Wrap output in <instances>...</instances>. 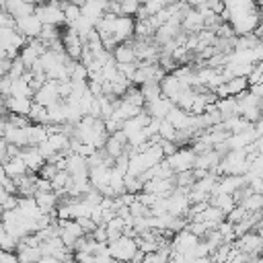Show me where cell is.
Returning a JSON list of instances; mask_svg holds the SVG:
<instances>
[{
  "mask_svg": "<svg viewBox=\"0 0 263 263\" xmlns=\"http://www.w3.org/2000/svg\"><path fill=\"white\" fill-rule=\"evenodd\" d=\"M2 173L16 181V179H21V177L29 175V168H27L25 160H23L21 156H16V158H10L8 162H4V164H2Z\"/></svg>",
  "mask_w": 263,
  "mask_h": 263,
  "instance_id": "16",
  "label": "cell"
},
{
  "mask_svg": "<svg viewBox=\"0 0 263 263\" xmlns=\"http://www.w3.org/2000/svg\"><path fill=\"white\" fill-rule=\"evenodd\" d=\"M195 158H197L195 150L185 146V148H179V150H177L173 156H168L166 160H168L173 173H175V175H181V173H187V171H193V168H195Z\"/></svg>",
  "mask_w": 263,
  "mask_h": 263,
  "instance_id": "2",
  "label": "cell"
},
{
  "mask_svg": "<svg viewBox=\"0 0 263 263\" xmlns=\"http://www.w3.org/2000/svg\"><path fill=\"white\" fill-rule=\"evenodd\" d=\"M21 158L25 160L29 173H33V175H39V171H41V168L45 166V162H47V160L41 156V152H39L37 146H27V148H23Z\"/></svg>",
  "mask_w": 263,
  "mask_h": 263,
  "instance_id": "9",
  "label": "cell"
},
{
  "mask_svg": "<svg viewBox=\"0 0 263 263\" xmlns=\"http://www.w3.org/2000/svg\"><path fill=\"white\" fill-rule=\"evenodd\" d=\"M10 97H25V99H31V97H35V90L31 88V84H29L25 78H18V80L12 82V92H10Z\"/></svg>",
  "mask_w": 263,
  "mask_h": 263,
  "instance_id": "24",
  "label": "cell"
},
{
  "mask_svg": "<svg viewBox=\"0 0 263 263\" xmlns=\"http://www.w3.org/2000/svg\"><path fill=\"white\" fill-rule=\"evenodd\" d=\"M222 127H224L228 134H242V132L253 129V127H255V123L247 121L242 115H234V117H230V119L222 121Z\"/></svg>",
  "mask_w": 263,
  "mask_h": 263,
  "instance_id": "18",
  "label": "cell"
},
{
  "mask_svg": "<svg viewBox=\"0 0 263 263\" xmlns=\"http://www.w3.org/2000/svg\"><path fill=\"white\" fill-rule=\"evenodd\" d=\"M109 253L115 261H132L134 255L138 253V242H136V238L121 236L119 240L109 242Z\"/></svg>",
  "mask_w": 263,
  "mask_h": 263,
  "instance_id": "3",
  "label": "cell"
},
{
  "mask_svg": "<svg viewBox=\"0 0 263 263\" xmlns=\"http://www.w3.org/2000/svg\"><path fill=\"white\" fill-rule=\"evenodd\" d=\"M39 263H64V261H60V259H55V257H47V255H43V257L39 259Z\"/></svg>",
  "mask_w": 263,
  "mask_h": 263,
  "instance_id": "36",
  "label": "cell"
},
{
  "mask_svg": "<svg viewBox=\"0 0 263 263\" xmlns=\"http://www.w3.org/2000/svg\"><path fill=\"white\" fill-rule=\"evenodd\" d=\"M140 8H142V2H138V0H125V2H121V16L138 18Z\"/></svg>",
  "mask_w": 263,
  "mask_h": 263,
  "instance_id": "26",
  "label": "cell"
},
{
  "mask_svg": "<svg viewBox=\"0 0 263 263\" xmlns=\"http://www.w3.org/2000/svg\"><path fill=\"white\" fill-rule=\"evenodd\" d=\"M210 205L222 210V212L228 216V214L236 208V201H234L232 195H224V193H220V195H212V197H210Z\"/></svg>",
  "mask_w": 263,
  "mask_h": 263,
  "instance_id": "21",
  "label": "cell"
},
{
  "mask_svg": "<svg viewBox=\"0 0 263 263\" xmlns=\"http://www.w3.org/2000/svg\"><path fill=\"white\" fill-rule=\"evenodd\" d=\"M0 10L8 12L12 18H25V16H31L35 14L37 10V2H25V0H6V2H0Z\"/></svg>",
  "mask_w": 263,
  "mask_h": 263,
  "instance_id": "6",
  "label": "cell"
},
{
  "mask_svg": "<svg viewBox=\"0 0 263 263\" xmlns=\"http://www.w3.org/2000/svg\"><path fill=\"white\" fill-rule=\"evenodd\" d=\"M173 107H175V103L162 95V97H160V99H156L154 103H148V105L144 107V111H146L152 119H160V121H164V119L168 117V113H171V109H173Z\"/></svg>",
  "mask_w": 263,
  "mask_h": 263,
  "instance_id": "10",
  "label": "cell"
},
{
  "mask_svg": "<svg viewBox=\"0 0 263 263\" xmlns=\"http://www.w3.org/2000/svg\"><path fill=\"white\" fill-rule=\"evenodd\" d=\"M117 263H132V261H117Z\"/></svg>",
  "mask_w": 263,
  "mask_h": 263,
  "instance_id": "38",
  "label": "cell"
},
{
  "mask_svg": "<svg viewBox=\"0 0 263 263\" xmlns=\"http://www.w3.org/2000/svg\"><path fill=\"white\" fill-rule=\"evenodd\" d=\"M16 257H18V263H39L43 253H41V247H27V245L21 242L18 251H16Z\"/></svg>",
  "mask_w": 263,
  "mask_h": 263,
  "instance_id": "20",
  "label": "cell"
},
{
  "mask_svg": "<svg viewBox=\"0 0 263 263\" xmlns=\"http://www.w3.org/2000/svg\"><path fill=\"white\" fill-rule=\"evenodd\" d=\"M0 181H2V191L12 193V195H18V187H16V181H14V179H10L8 175H4V173H2Z\"/></svg>",
  "mask_w": 263,
  "mask_h": 263,
  "instance_id": "30",
  "label": "cell"
},
{
  "mask_svg": "<svg viewBox=\"0 0 263 263\" xmlns=\"http://www.w3.org/2000/svg\"><path fill=\"white\" fill-rule=\"evenodd\" d=\"M33 109V99H25V97H2V111L6 113H14V115H25L29 117Z\"/></svg>",
  "mask_w": 263,
  "mask_h": 263,
  "instance_id": "7",
  "label": "cell"
},
{
  "mask_svg": "<svg viewBox=\"0 0 263 263\" xmlns=\"http://www.w3.org/2000/svg\"><path fill=\"white\" fill-rule=\"evenodd\" d=\"M0 203H2V210L4 212H12V210L18 208V195H12V193L2 191L0 193Z\"/></svg>",
  "mask_w": 263,
  "mask_h": 263,
  "instance_id": "27",
  "label": "cell"
},
{
  "mask_svg": "<svg viewBox=\"0 0 263 263\" xmlns=\"http://www.w3.org/2000/svg\"><path fill=\"white\" fill-rule=\"evenodd\" d=\"M25 72H27V66L23 64V60H21V58L12 60V68H10L8 76H10L12 80H18V78H23V76H25Z\"/></svg>",
  "mask_w": 263,
  "mask_h": 263,
  "instance_id": "28",
  "label": "cell"
},
{
  "mask_svg": "<svg viewBox=\"0 0 263 263\" xmlns=\"http://www.w3.org/2000/svg\"><path fill=\"white\" fill-rule=\"evenodd\" d=\"M18 245H21V240L14 236V234H10L8 230H0V247H2V251H6V253H16L18 251Z\"/></svg>",
  "mask_w": 263,
  "mask_h": 263,
  "instance_id": "23",
  "label": "cell"
},
{
  "mask_svg": "<svg viewBox=\"0 0 263 263\" xmlns=\"http://www.w3.org/2000/svg\"><path fill=\"white\" fill-rule=\"evenodd\" d=\"M12 78L10 76H2V80H0V92H2V97H10V92H12Z\"/></svg>",
  "mask_w": 263,
  "mask_h": 263,
  "instance_id": "34",
  "label": "cell"
},
{
  "mask_svg": "<svg viewBox=\"0 0 263 263\" xmlns=\"http://www.w3.org/2000/svg\"><path fill=\"white\" fill-rule=\"evenodd\" d=\"M0 29H16V18H12L8 12L0 10Z\"/></svg>",
  "mask_w": 263,
  "mask_h": 263,
  "instance_id": "32",
  "label": "cell"
},
{
  "mask_svg": "<svg viewBox=\"0 0 263 263\" xmlns=\"http://www.w3.org/2000/svg\"><path fill=\"white\" fill-rule=\"evenodd\" d=\"M214 107H216V109H218V113L222 115V121H226V119H230V117L238 115V99H234V97L218 99Z\"/></svg>",
  "mask_w": 263,
  "mask_h": 263,
  "instance_id": "17",
  "label": "cell"
},
{
  "mask_svg": "<svg viewBox=\"0 0 263 263\" xmlns=\"http://www.w3.org/2000/svg\"><path fill=\"white\" fill-rule=\"evenodd\" d=\"M247 216H249V212H247L242 205H236V208L226 216V220H228V222H232V224H238V222H242Z\"/></svg>",
  "mask_w": 263,
  "mask_h": 263,
  "instance_id": "29",
  "label": "cell"
},
{
  "mask_svg": "<svg viewBox=\"0 0 263 263\" xmlns=\"http://www.w3.org/2000/svg\"><path fill=\"white\" fill-rule=\"evenodd\" d=\"M60 173V168L55 166V164H51V162H45V166L39 171V177L41 179H47V181H53V177Z\"/></svg>",
  "mask_w": 263,
  "mask_h": 263,
  "instance_id": "31",
  "label": "cell"
},
{
  "mask_svg": "<svg viewBox=\"0 0 263 263\" xmlns=\"http://www.w3.org/2000/svg\"><path fill=\"white\" fill-rule=\"evenodd\" d=\"M0 263H18V257H16V253H6V251H2V253H0Z\"/></svg>",
  "mask_w": 263,
  "mask_h": 263,
  "instance_id": "35",
  "label": "cell"
},
{
  "mask_svg": "<svg viewBox=\"0 0 263 263\" xmlns=\"http://www.w3.org/2000/svg\"><path fill=\"white\" fill-rule=\"evenodd\" d=\"M160 88H162V95L175 103V101H177V97H179L185 88H191V86L183 84L175 74H166V76H164V80L160 82Z\"/></svg>",
  "mask_w": 263,
  "mask_h": 263,
  "instance_id": "12",
  "label": "cell"
},
{
  "mask_svg": "<svg viewBox=\"0 0 263 263\" xmlns=\"http://www.w3.org/2000/svg\"><path fill=\"white\" fill-rule=\"evenodd\" d=\"M257 132L255 127L249 129V132H242V134H230L228 140H226V146L228 150H247L249 146H253L257 142Z\"/></svg>",
  "mask_w": 263,
  "mask_h": 263,
  "instance_id": "11",
  "label": "cell"
},
{
  "mask_svg": "<svg viewBox=\"0 0 263 263\" xmlns=\"http://www.w3.org/2000/svg\"><path fill=\"white\" fill-rule=\"evenodd\" d=\"M226 90H228V97H242L245 92L251 90V84H249V78H242V76H234L232 80L226 82Z\"/></svg>",
  "mask_w": 263,
  "mask_h": 263,
  "instance_id": "19",
  "label": "cell"
},
{
  "mask_svg": "<svg viewBox=\"0 0 263 263\" xmlns=\"http://www.w3.org/2000/svg\"><path fill=\"white\" fill-rule=\"evenodd\" d=\"M16 31L21 35H25L29 41L31 39H39L41 31H43V23L37 14H31V16H25V18H18L16 21Z\"/></svg>",
  "mask_w": 263,
  "mask_h": 263,
  "instance_id": "8",
  "label": "cell"
},
{
  "mask_svg": "<svg viewBox=\"0 0 263 263\" xmlns=\"http://www.w3.org/2000/svg\"><path fill=\"white\" fill-rule=\"evenodd\" d=\"M33 101L39 103V105H43V107H47V109L53 107V105H58V103H62V97H60V82H58V80H47V84H43V86L35 92Z\"/></svg>",
  "mask_w": 263,
  "mask_h": 263,
  "instance_id": "5",
  "label": "cell"
},
{
  "mask_svg": "<svg viewBox=\"0 0 263 263\" xmlns=\"http://www.w3.org/2000/svg\"><path fill=\"white\" fill-rule=\"evenodd\" d=\"M257 232H259V234H261V236H263V220H261V222H259V226H257Z\"/></svg>",
  "mask_w": 263,
  "mask_h": 263,
  "instance_id": "37",
  "label": "cell"
},
{
  "mask_svg": "<svg viewBox=\"0 0 263 263\" xmlns=\"http://www.w3.org/2000/svg\"><path fill=\"white\" fill-rule=\"evenodd\" d=\"M234 245H236L238 251L247 253L251 259H255V257H263V236H261L257 230H253V232H249V234L236 238Z\"/></svg>",
  "mask_w": 263,
  "mask_h": 263,
  "instance_id": "4",
  "label": "cell"
},
{
  "mask_svg": "<svg viewBox=\"0 0 263 263\" xmlns=\"http://www.w3.org/2000/svg\"><path fill=\"white\" fill-rule=\"evenodd\" d=\"M92 238L101 245H109V234H107V226H99L95 232H92Z\"/></svg>",
  "mask_w": 263,
  "mask_h": 263,
  "instance_id": "33",
  "label": "cell"
},
{
  "mask_svg": "<svg viewBox=\"0 0 263 263\" xmlns=\"http://www.w3.org/2000/svg\"><path fill=\"white\" fill-rule=\"evenodd\" d=\"M113 58L117 64H138V55H136V49H134V41H127V43H119L113 51Z\"/></svg>",
  "mask_w": 263,
  "mask_h": 263,
  "instance_id": "15",
  "label": "cell"
},
{
  "mask_svg": "<svg viewBox=\"0 0 263 263\" xmlns=\"http://www.w3.org/2000/svg\"><path fill=\"white\" fill-rule=\"evenodd\" d=\"M107 4L109 2H103V0H90V2H82V14L86 18H90L97 27L99 21H103V16L107 14Z\"/></svg>",
  "mask_w": 263,
  "mask_h": 263,
  "instance_id": "13",
  "label": "cell"
},
{
  "mask_svg": "<svg viewBox=\"0 0 263 263\" xmlns=\"http://www.w3.org/2000/svg\"><path fill=\"white\" fill-rule=\"evenodd\" d=\"M138 88H140L142 97L146 99V105H148V103H154L156 99H160V97H162V88H160V84H158V82H148V84L138 86Z\"/></svg>",
  "mask_w": 263,
  "mask_h": 263,
  "instance_id": "22",
  "label": "cell"
},
{
  "mask_svg": "<svg viewBox=\"0 0 263 263\" xmlns=\"http://www.w3.org/2000/svg\"><path fill=\"white\" fill-rule=\"evenodd\" d=\"M35 14L41 18L43 25H53V27H66V14L60 6V2H39Z\"/></svg>",
  "mask_w": 263,
  "mask_h": 263,
  "instance_id": "1",
  "label": "cell"
},
{
  "mask_svg": "<svg viewBox=\"0 0 263 263\" xmlns=\"http://www.w3.org/2000/svg\"><path fill=\"white\" fill-rule=\"evenodd\" d=\"M249 214H255V212H263V195L261 193H253L251 197H247L242 203H240Z\"/></svg>",
  "mask_w": 263,
  "mask_h": 263,
  "instance_id": "25",
  "label": "cell"
},
{
  "mask_svg": "<svg viewBox=\"0 0 263 263\" xmlns=\"http://www.w3.org/2000/svg\"><path fill=\"white\" fill-rule=\"evenodd\" d=\"M66 171L72 175V177H78V175H90L88 171V160L80 154H70L66 156Z\"/></svg>",
  "mask_w": 263,
  "mask_h": 263,
  "instance_id": "14",
  "label": "cell"
}]
</instances>
